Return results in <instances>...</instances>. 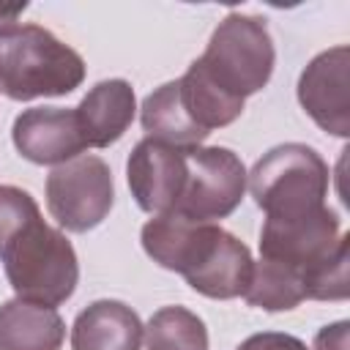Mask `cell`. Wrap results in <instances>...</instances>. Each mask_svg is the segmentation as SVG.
<instances>
[{
	"mask_svg": "<svg viewBox=\"0 0 350 350\" xmlns=\"http://www.w3.org/2000/svg\"><path fill=\"white\" fill-rule=\"evenodd\" d=\"M85 82V60L41 25L0 36V93L14 101L68 96Z\"/></svg>",
	"mask_w": 350,
	"mask_h": 350,
	"instance_id": "obj_1",
	"label": "cell"
},
{
	"mask_svg": "<svg viewBox=\"0 0 350 350\" xmlns=\"http://www.w3.org/2000/svg\"><path fill=\"white\" fill-rule=\"evenodd\" d=\"M331 170L304 142H284L262 153L246 172L249 191L265 219H301L325 208Z\"/></svg>",
	"mask_w": 350,
	"mask_h": 350,
	"instance_id": "obj_2",
	"label": "cell"
},
{
	"mask_svg": "<svg viewBox=\"0 0 350 350\" xmlns=\"http://www.w3.org/2000/svg\"><path fill=\"white\" fill-rule=\"evenodd\" d=\"M5 279L16 298L60 306L66 304L79 282V262L71 241L49 227L41 216L33 219L0 254Z\"/></svg>",
	"mask_w": 350,
	"mask_h": 350,
	"instance_id": "obj_3",
	"label": "cell"
},
{
	"mask_svg": "<svg viewBox=\"0 0 350 350\" xmlns=\"http://www.w3.org/2000/svg\"><path fill=\"white\" fill-rule=\"evenodd\" d=\"M202 74L227 96L246 101L260 93L276 63V49L265 19L230 11L213 30L205 52L194 60Z\"/></svg>",
	"mask_w": 350,
	"mask_h": 350,
	"instance_id": "obj_4",
	"label": "cell"
},
{
	"mask_svg": "<svg viewBox=\"0 0 350 350\" xmlns=\"http://www.w3.org/2000/svg\"><path fill=\"white\" fill-rule=\"evenodd\" d=\"M115 202L109 164L101 156L82 153L57 164L46 175V208L66 232H88L98 227Z\"/></svg>",
	"mask_w": 350,
	"mask_h": 350,
	"instance_id": "obj_5",
	"label": "cell"
},
{
	"mask_svg": "<svg viewBox=\"0 0 350 350\" xmlns=\"http://www.w3.org/2000/svg\"><path fill=\"white\" fill-rule=\"evenodd\" d=\"M246 167L230 148H189L186 150V183L172 213L191 221H221L243 200Z\"/></svg>",
	"mask_w": 350,
	"mask_h": 350,
	"instance_id": "obj_6",
	"label": "cell"
},
{
	"mask_svg": "<svg viewBox=\"0 0 350 350\" xmlns=\"http://www.w3.org/2000/svg\"><path fill=\"white\" fill-rule=\"evenodd\" d=\"M347 235L342 232L336 211L328 205L301 219H265L260 230V257L284 262L306 276L325 262Z\"/></svg>",
	"mask_w": 350,
	"mask_h": 350,
	"instance_id": "obj_7",
	"label": "cell"
},
{
	"mask_svg": "<svg viewBox=\"0 0 350 350\" xmlns=\"http://www.w3.org/2000/svg\"><path fill=\"white\" fill-rule=\"evenodd\" d=\"M298 101L323 131L350 134V49L345 44L309 60L298 77Z\"/></svg>",
	"mask_w": 350,
	"mask_h": 350,
	"instance_id": "obj_8",
	"label": "cell"
},
{
	"mask_svg": "<svg viewBox=\"0 0 350 350\" xmlns=\"http://www.w3.org/2000/svg\"><path fill=\"white\" fill-rule=\"evenodd\" d=\"M126 180L145 213H172L186 183V150L145 137L129 153Z\"/></svg>",
	"mask_w": 350,
	"mask_h": 350,
	"instance_id": "obj_9",
	"label": "cell"
},
{
	"mask_svg": "<svg viewBox=\"0 0 350 350\" xmlns=\"http://www.w3.org/2000/svg\"><path fill=\"white\" fill-rule=\"evenodd\" d=\"M11 139L22 159L33 164H66L82 156V150L88 148L74 109L63 107L25 109L14 120Z\"/></svg>",
	"mask_w": 350,
	"mask_h": 350,
	"instance_id": "obj_10",
	"label": "cell"
},
{
	"mask_svg": "<svg viewBox=\"0 0 350 350\" xmlns=\"http://www.w3.org/2000/svg\"><path fill=\"white\" fill-rule=\"evenodd\" d=\"M219 230L221 227L213 221H191L178 213H161L145 221L139 241L153 262L183 276L211 249Z\"/></svg>",
	"mask_w": 350,
	"mask_h": 350,
	"instance_id": "obj_11",
	"label": "cell"
},
{
	"mask_svg": "<svg viewBox=\"0 0 350 350\" xmlns=\"http://www.w3.org/2000/svg\"><path fill=\"white\" fill-rule=\"evenodd\" d=\"M137 112L134 88L126 79H101L74 107L88 148H109L131 126Z\"/></svg>",
	"mask_w": 350,
	"mask_h": 350,
	"instance_id": "obj_12",
	"label": "cell"
},
{
	"mask_svg": "<svg viewBox=\"0 0 350 350\" xmlns=\"http://www.w3.org/2000/svg\"><path fill=\"white\" fill-rule=\"evenodd\" d=\"M252 252L232 232L221 230L205 257L183 276L186 284L213 301H230L243 295L252 276Z\"/></svg>",
	"mask_w": 350,
	"mask_h": 350,
	"instance_id": "obj_13",
	"label": "cell"
},
{
	"mask_svg": "<svg viewBox=\"0 0 350 350\" xmlns=\"http://www.w3.org/2000/svg\"><path fill=\"white\" fill-rule=\"evenodd\" d=\"M145 325L139 314L112 298L85 306L71 325V350H139Z\"/></svg>",
	"mask_w": 350,
	"mask_h": 350,
	"instance_id": "obj_14",
	"label": "cell"
},
{
	"mask_svg": "<svg viewBox=\"0 0 350 350\" xmlns=\"http://www.w3.org/2000/svg\"><path fill=\"white\" fill-rule=\"evenodd\" d=\"M66 323L52 306L11 298L0 306V350H60Z\"/></svg>",
	"mask_w": 350,
	"mask_h": 350,
	"instance_id": "obj_15",
	"label": "cell"
},
{
	"mask_svg": "<svg viewBox=\"0 0 350 350\" xmlns=\"http://www.w3.org/2000/svg\"><path fill=\"white\" fill-rule=\"evenodd\" d=\"M139 120L150 139L180 148V150L197 148L208 137L183 109L180 93H178V79L164 82L161 88H156L153 93L145 96V101L139 107Z\"/></svg>",
	"mask_w": 350,
	"mask_h": 350,
	"instance_id": "obj_16",
	"label": "cell"
},
{
	"mask_svg": "<svg viewBox=\"0 0 350 350\" xmlns=\"http://www.w3.org/2000/svg\"><path fill=\"white\" fill-rule=\"evenodd\" d=\"M178 93H180V104L189 112V118L205 131L211 134L213 129L230 126L232 120L241 118L243 112V101L227 96L224 90H219L197 63H191L186 68V74L178 79Z\"/></svg>",
	"mask_w": 350,
	"mask_h": 350,
	"instance_id": "obj_17",
	"label": "cell"
},
{
	"mask_svg": "<svg viewBox=\"0 0 350 350\" xmlns=\"http://www.w3.org/2000/svg\"><path fill=\"white\" fill-rule=\"evenodd\" d=\"M243 301L265 312L295 309L301 301H306L301 273L284 262L260 257L257 262H252V276L243 290Z\"/></svg>",
	"mask_w": 350,
	"mask_h": 350,
	"instance_id": "obj_18",
	"label": "cell"
},
{
	"mask_svg": "<svg viewBox=\"0 0 350 350\" xmlns=\"http://www.w3.org/2000/svg\"><path fill=\"white\" fill-rule=\"evenodd\" d=\"M148 350H208L205 323L186 306H161L145 325Z\"/></svg>",
	"mask_w": 350,
	"mask_h": 350,
	"instance_id": "obj_19",
	"label": "cell"
},
{
	"mask_svg": "<svg viewBox=\"0 0 350 350\" xmlns=\"http://www.w3.org/2000/svg\"><path fill=\"white\" fill-rule=\"evenodd\" d=\"M38 216L41 211H38V202L30 197V191L3 183L0 186V254Z\"/></svg>",
	"mask_w": 350,
	"mask_h": 350,
	"instance_id": "obj_20",
	"label": "cell"
},
{
	"mask_svg": "<svg viewBox=\"0 0 350 350\" xmlns=\"http://www.w3.org/2000/svg\"><path fill=\"white\" fill-rule=\"evenodd\" d=\"M235 350H309L298 336L282 331H262L246 336Z\"/></svg>",
	"mask_w": 350,
	"mask_h": 350,
	"instance_id": "obj_21",
	"label": "cell"
},
{
	"mask_svg": "<svg viewBox=\"0 0 350 350\" xmlns=\"http://www.w3.org/2000/svg\"><path fill=\"white\" fill-rule=\"evenodd\" d=\"M347 320H339L334 325H325L314 336V350H347Z\"/></svg>",
	"mask_w": 350,
	"mask_h": 350,
	"instance_id": "obj_22",
	"label": "cell"
},
{
	"mask_svg": "<svg viewBox=\"0 0 350 350\" xmlns=\"http://www.w3.org/2000/svg\"><path fill=\"white\" fill-rule=\"evenodd\" d=\"M25 8H27V3H14V5L0 3V36L16 27V19L22 16V11H25Z\"/></svg>",
	"mask_w": 350,
	"mask_h": 350,
	"instance_id": "obj_23",
	"label": "cell"
}]
</instances>
